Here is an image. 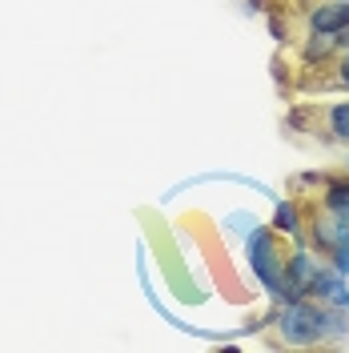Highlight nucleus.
<instances>
[{
  "label": "nucleus",
  "mask_w": 349,
  "mask_h": 353,
  "mask_svg": "<svg viewBox=\"0 0 349 353\" xmlns=\"http://www.w3.org/2000/svg\"><path fill=\"white\" fill-rule=\"evenodd\" d=\"M329 68H333V72H329V88H341V92H349V48H346V52H337Z\"/></svg>",
  "instance_id": "9b49d317"
},
{
  "label": "nucleus",
  "mask_w": 349,
  "mask_h": 353,
  "mask_svg": "<svg viewBox=\"0 0 349 353\" xmlns=\"http://www.w3.org/2000/svg\"><path fill=\"white\" fill-rule=\"evenodd\" d=\"M245 261L253 269L257 285L273 297V305H281L285 293V249L281 237L273 233V225H253V233L245 237Z\"/></svg>",
  "instance_id": "f03ea898"
},
{
  "label": "nucleus",
  "mask_w": 349,
  "mask_h": 353,
  "mask_svg": "<svg viewBox=\"0 0 349 353\" xmlns=\"http://www.w3.org/2000/svg\"><path fill=\"white\" fill-rule=\"evenodd\" d=\"M333 37H337V52H346V48H349V24H346V28H337Z\"/></svg>",
  "instance_id": "4468645a"
},
{
  "label": "nucleus",
  "mask_w": 349,
  "mask_h": 353,
  "mask_svg": "<svg viewBox=\"0 0 349 353\" xmlns=\"http://www.w3.org/2000/svg\"><path fill=\"white\" fill-rule=\"evenodd\" d=\"M273 233L285 237L289 245H306V205L297 197H285L273 205Z\"/></svg>",
  "instance_id": "20e7f679"
},
{
  "label": "nucleus",
  "mask_w": 349,
  "mask_h": 353,
  "mask_svg": "<svg viewBox=\"0 0 349 353\" xmlns=\"http://www.w3.org/2000/svg\"><path fill=\"white\" fill-rule=\"evenodd\" d=\"M349 24V0H321L313 4L306 17V28L309 32H337Z\"/></svg>",
  "instance_id": "423d86ee"
},
{
  "label": "nucleus",
  "mask_w": 349,
  "mask_h": 353,
  "mask_svg": "<svg viewBox=\"0 0 349 353\" xmlns=\"http://www.w3.org/2000/svg\"><path fill=\"white\" fill-rule=\"evenodd\" d=\"M317 197H321V209H326V213H333V217H349V173L329 176Z\"/></svg>",
  "instance_id": "1a4fd4ad"
},
{
  "label": "nucleus",
  "mask_w": 349,
  "mask_h": 353,
  "mask_svg": "<svg viewBox=\"0 0 349 353\" xmlns=\"http://www.w3.org/2000/svg\"><path fill=\"white\" fill-rule=\"evenodd\" d=\"M337 57V37L333 32H309L301 41V61L306 68H329Z\"/></svg>",
  "instance_id": "6e6552de"
},
{
  "label": "nucleus",
  "mask_w": 349,
  "mask_h": 353,
  "mask_svg": "<svg viewBox=\"0 0 349 353\" xmlns=\"http://www.w3.org/2000/svg\"><path fill=\"white\" fill-rule=\"evenodd\" d=\"M309 297H313V301H321V305L349 309V277H346V273H337L329 261H321L317 277H313V285H309Z\"/></svg>",
  "instance_id": "39448f33"
},
{
  "label": "nucleus",
  "mask_w": 349,
  "mask_h": 353,
  "mask_svg": "<svg viewBox=\"0 0 349 353\" xmlns=\"http://www.w3.org/2000/svg\"><path fill=\"white\" fill-rule=\"evenodd\" d=\"M326 181H329V173H317V169H313V173H297L293 181H289V189H293V193H301V189H313V197H317Z\"/></svg>",
  "instance_id": "f8f14e48"
},
{
  "label": "nucleus",
  "mask_w": 349,
  "mask_h": 353,
  "mask_svg": "<svg viewBox=\"0 0 349 353\" xmlns=\"http://www.w3.org/2000/svg\"><path fill=\"white\" fill-rule=\"evenodd\" d=\"M346 173H349V153H346Z\"/></svg>",
  "instance_id": "2eb2a0df"
},
{
  "label": "nucleus",
  "mask_w": 349,
  "mask_h": 353,
  "mask_svg": "<svg viewBox=\"0 0 349 353\" xmlns=\"http://www.w3.org/2000/svg\"><path fill=\"white\" fill-rule=\"evenodd\" d=\"M317 112H321L326 145H349V101H329V105H317Z\"/></svg>",
  "instance_id": "0eeeda50"
},
{
  "label": "nucleus",
  "mask_w": 349,
  "mask_h": 353,
  "mask_svg": "<svg viewBox=\"0 0 349 353\" xmlns=\"http://www.w3.org/2000/svg\"><path fill=\"white\" fill-rule=\"evenodd\" d=\"M349 337V309L326 305V345H337Z\"/></svg>",
  "instance_id": "9d476101"
},
{
  "label": "nucleus",
  "mask_w": 349,
  "mask_h": 353,
  "mask_svg": "<svg viewBox=\"0 0 349 353\" xmlns=\"http://www.w3.org/2000/svg\"><path fill=\"white\" fill-rule=\"evenodd\" d=\"M306 245L313 253H337V249H349V217H333V213H309L306 217Z\"/></svg>",
  "instance_id": "7ed1b4c3"
},
{
  "label": "nucleus",
  "mask_w": 349,
  "mask_h": 353,
  "mask_svg": "<svg viewBox=\"0 0 349 353\" xmlns=\"http://www.w3.org/2000/svg\"><path fill=\"white\" fill-rule=\"evenodd\" d=\"M273 330H277V341L281 345H293V350L326 345V305L313 301V297L285 301L273 313Z\"/></svg>",
  "instance_id": "f257e3e1"
},
{
  "label": "nucleus",
  "mask_w": 349,
  "mask_h": 353,
  "mask_svg": "<svg viewBox=\"0 0 349 353\" xmlns=\"http://www.w3.org/2000/svg\"><path fill=\"white\" fill-rule=\"evenodd\" d=\"M269 32H273V41H277V44H285V41H289V28H285V21L277 17V12L269 17Z\"/></svg>",
  "instance_id": "ddd939ff"
}]
</instances>
